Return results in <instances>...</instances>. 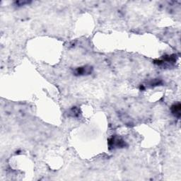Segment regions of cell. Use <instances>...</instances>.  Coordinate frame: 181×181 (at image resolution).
I'll return each mask as SVG.
<instances>
[{"mask_svg": "<svg viewBox=\"0 0 181 181\" xmlns=\"http://www.w3.org/2000/svg\"><path fill=\"white\" fill-rule=\"evenodd\" d=\"M125 146V141L117 136H114L108 140V147L110 149L113 148H123Z\"/></svg>", "mask_w": 181, "mask_h": 181, "instance_id": "1", "label": "cell"}, {"mask_svg": "<svg viewBox=\"0 0 181 181\" xmlns=\"http://www.w3.org/2000/svg\"><path fill=\"white\" fill-rule=\"evenodd\" d=\"M91 67H86L84 66L82 67H79L76 69L75 74L77 76H81V75H84L86 74H91Z\"/></svg>", "mask_w": 181, "mask_h": 181, "instance_id": "2", "label": "cell"}, {"mask_svg": "<svg viewBox=\"0 0 181 181\" xmlns=\"http://www.w3.org/2000/svg\"><path fill=\"white\" fill-rule=\"evenodd\" d=\"M180 110H181V106L180 103L173 104V105L171 106V112L173 113V115L175 116L177 118H180V115H181Z\"/></svg>", "mask_w": 181, "mask_h": 181, "instance_id": "3", "label": "cell"}]
</instances>
